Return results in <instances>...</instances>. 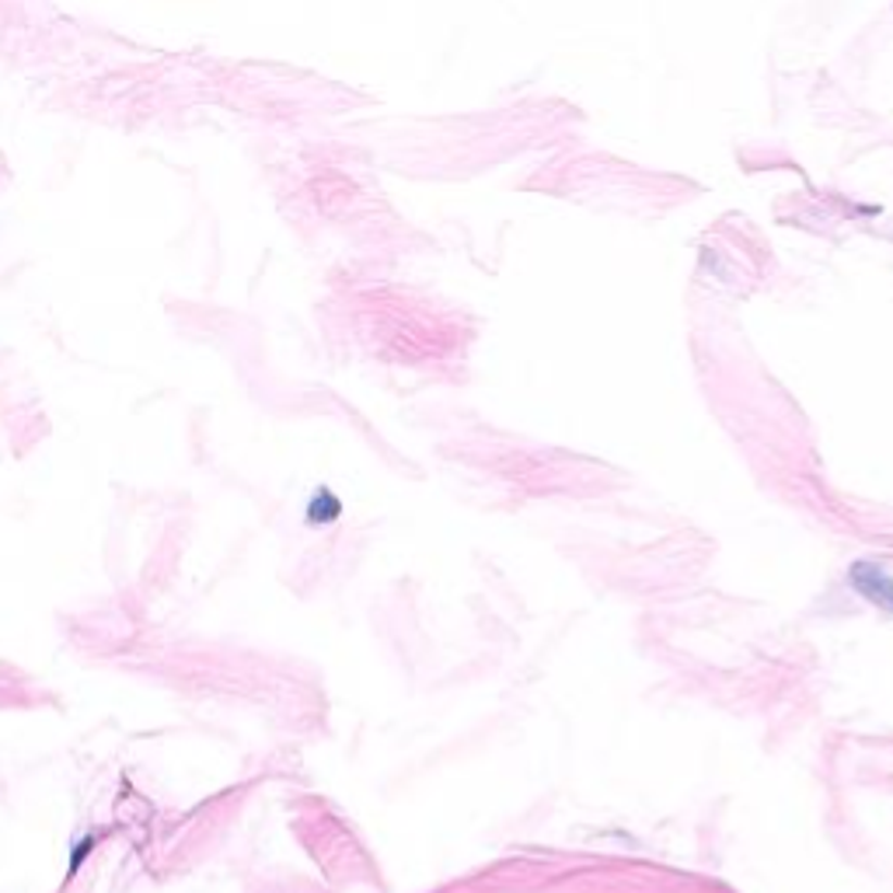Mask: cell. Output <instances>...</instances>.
Here are the masks:
<instances>
[{
  "instance_id": "cell-1",
  "label": "cell",
  "mask_w": 893,
  "mask_h": 893,
  "mask_svg": "<svg viewBox=\"0 0 893 893\" xmlns=\"http://www.w3.org/2000/svg\"><path fill=\"white\" fill-rule=\"evenodd\" d=\"M852 583H855V590L863 593L866 601L893 611V580H890L883 569L869 566V562H858V566L852 569Z\"/></svg>"
}]
</instances>
